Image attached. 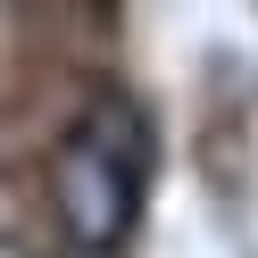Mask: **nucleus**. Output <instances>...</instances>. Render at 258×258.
Here are the masks:
<instances>
[{
	"label": "nucleus",
	"instance_id": "1",
	"mask_svg": "<svg viewBox=\"0 0 258 258\" xmlns=\"http://www.w3.org/2000/svg\"><path fill=\"white\" fill-rule=\"evenodd\" d=\"M150 158H158L150 117L117 92L67 125V142L50 158V200H58V225H67L75 250H117L134 233L142 191H150Z\"/></svg>",
	"mask_w": 258,
	"mask_h": 258
}]
</instances>
